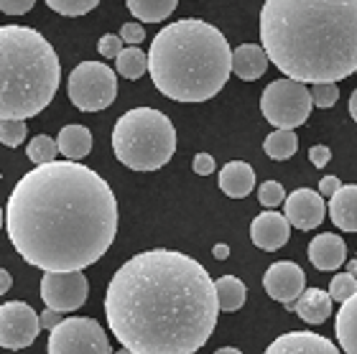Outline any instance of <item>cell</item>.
Here are the masks:
<instances>
[{"label": "cell", "instance_id": "cell-16", "mask_svg": "<svg viewBox=\"0 0 357 354\" xmlns=\"http://www.w3.org/2000/svg\"><path fill=\"white\" fill-rule=\"evenodd\" d=\"M309 260L317 270H337L347 260V245L340 235L321 232L309 245Z\"/></svg>", "mask_w": 357, "mask_h": 354}, {"label": "cell", "instance_id": "cell-39", "mask_svg": "<svg viewBox=\"0 0 357 354\" xmlns=\"http://www.w3.org/2000/svg\"><path fill=\"white\" fill-rule=\"evenodd\" d=\"M340 186H342V181H340L337 176H324L319 181V194H321V197H332Z\"/></svg>", "mask_w": 357, "mask_h": 354}, {"label": "cell", "instance_id": "cell-35", "mask_svg": "<svg viewBox=\"0 0 357 354\" xmlns=\"http://www.w3.org/2000/svg\"><path fill=\"white\" fill-rule=\"evenodd\" d=\"M36 0H0V13L6 15H23L29 13L31 8H33Z\"/></svg>", "mask_w": 357, "mask_h": 354}, {"label": "cell", "instance_id": "cell-45", "mask_svg": "<svg viewBox=\"0 0 357 354\" xmlns=\"http://www.w3.org/2000/svg\"><path fill=\"white\" fill-rule=\"evenodd\" d=\"M115 354H133V352H130V349H126V347H123V349H120V352H115Z\"/></svg>", "mask_w": 357, "mask_h": 354}, {"label": "cell", "instance_id": "cell-9", "mask_svg": "<svg viewBox=\"0 0 357 354\" xmlns=\"http://www.w3.org/2000/svg\"><path fill=\"white\" fill-rule=\"evenodd\" d=\"M46 354H110V341L95 318H61L49 334Z\"/></svg>", "mask_w": 357, "mask_h": 354}, {"label": "cell", "instance_id": "cell-25", "mask_svg": "<svg viewBox=\"0 0 357 354\" xmlns=\"http://www.w3.org/2000/svg\"><path fill=\"white\" fill-rule=\"evenodd\" d=\"M263 151H266L268 158L273 161H286L298 151V138L294 130H286V128H275V133H271L263 141Z\"/></svg>", "mask_w": 357, "mask_h": 354}, {"label": "cell", "instance_id": "cell-11", "mask_svg": "<svg viewBox=\"0 0 357 354\" xmlns=\"http://www.w3.org/2000/svg\"><path fill=\"white\" fill-rule=\"evenodd\" d=\"M89 293V283L82 270H67V273H44L41 278V298L54 311H77L84 306Z\"/></svg>", "mask_w": 357, "mask_h": 354}, {"label": "cell", "instance_id": "cell-31", "mask_svg": "<svg viewBox=\"0 0 357 354\" xmlns=\"http://www.w3.org/2000/svg\"><path fill=\"white\" fill-rule=\"evenodd\" d=\"M312 100L317 107L327 110V107H335L337 100H340V87L337 82H321V84H312Z\"/></svg>", "mask_w": 357, "mask_h": 354}, {"label": "cell", "instance_id": "cell-17", "mask_svg": "<svg viewBox=\"0 0 357 354\" xmlns=\"http://www.w3.org/2000/svg\"><path fill=\"white\" fill-rule=\"evenodd\" d=\"M286 309L296 311L298 318L306 324H324L332 316V295H329V291H321V288H306L304 293L298 295L294 303H289Z\"/></svg>", "mask_w": 357, "mask_h": 354}, {"label": "cell", "instance_id": "cell-30", "mask_svg": "<svg viewBox=\"0 0 357 354\" xmlns=\"http://www.w3.org/2000/svg\"><path fill=\"white\" fill-rule=\"evenodd\" d=\"M355 293H357V275L352 273H337L332 278V283H329V295L337 303H344Z\"/></svg>", "mask_w": 357, "mask_h": 354}, {"label": "cell", "instance_id": "cell-40", "mask_svg": "<svg viewBox=\"0 0 357 354\" xmlns=\"http://www.w3.org/2000/svg\"><path fill=\"white\" fill-rule=\"evenodd\" d=\"M10 286H13V278H10V273L0 268V295L8 293V291H10Z\"/></svg>", "mask_w": 357, "mask_h": 354}, {"label": "cell", "instance_id": "cell-20", "mask_svg": "<svg viewBox=\"0 0 357 354\" xmlns=\"http://www.w3.org/2000/svg\"><path fill=\"white\" fill-rule=\"evenodd\" d=\"M268 54L258 44H243L232 52V72L238 74L243 82L261 79L268 69Z\"/></svg>", "mask_w": 357, "mask_h": 354}, {"label": "cell", "instance_id": "cell-42", "mask_svg": "<svg viewBox=\"0 0 357 354\" xmlns=\"http://www.w3.org/2000/svg\"><path fill=\"white\" fill-rule=\"evenodd\" d=\"M350 115H352V120L357 123V89L350 95Z\"/></svg>", "mask_w": 357, "mask_h": 354}, {"label": "cell", "instance_id": "cell-5", "mask_svg": "<svg viewBox=\"0 0 357 354\" xmlns=\"http://www.w3.org/2000/svg\"><path fill=\"white\" fill-rule=\"evenodd\" d=\"M61 64L36 29L0 26V120H29L56 97Z\"/></svg>", "mask_w": 357, "mask_h": 354}, {"label": "cell", "instance_id": "cell-29", "mask_svg": "<svg viewBox=\"0 0 357 354\" xmlns=\"http://www.w3.org/2000/svg\"><path fill=\"white\" fill-rule=\"evenodd\" d=\"M29 135L26 120H0V143L8 148H18Z\"/></svg>", "mask_w": 357, "mask_h": 354}, {"label": "cell", "instance_id": "cell-10", "mask_svg": "<svg viewBox=\"0 0 357 354\" xmlns=\"http://www.w3.org/2000/svg\"><path fill=\"white\" fill-rule=\"evenodd\" d=\"M41 332L36 311L23 301H8L0 306V347L3 349H26L36 341Z\"/></svg>", "mask_w": 357, "mask_h": 354}, {"label": "cell", "instance_id": "cell-4", "mask_svg": "<svg viewBox=\"0 0 357 354\" xmlns=\"http://www.w3.org/2000/svg\"><path fill=\"white\" fill-rule=\"evenodd\" d=\"M232 49L222 31L199 18H181L158 31L149 52L156 89L176 102H207L227 84Z\"/></svg>", "mask_w": 357, "mask_h": 354}, {"label": "cell", "instance_id": "cell-43", "mask_svg": "<svg viewBox=\"0 0 357 354\" xmlns=\"http://www.w3.org/2000/svg\"><path fill=\"white\" fill-rule=\"evenodd\" d=\"M215 354H243L240 349H235V347H222V349H217Z\"/></svg>", "mask_w": 357, "mask_h": 354}, {"label": "cell", "instance_id": "cell-2", "mask_svg": "<svg viewBox=\"0 0 357 354\" xmlns=\"http://www.w3.org/2000/svg\"><path fill=\"white\" fill-rule=\"evenodd\" d=\"M220 303L209 273L176 250H146L120 266L105 293L110 332L133 354H194L209 341Z\"/></svg>", "mask_w": 357, "mask_h": 354}, {"label": "cell", "instance_id": "cell-28", "mask_svg": "<svg viewBox=\"0 0 357 354\" xmlns=\"http://www.w3.org/2000/svg\"><path fill=\"white\" fill-rule=\"evenodd\" d=\"M44 3L59 15H69V18L87 15L89 10H95L100 6V0H44Z\"/></svg>", "mask_w": 357, "mask_h": 354}, {"label": "cell", "instance_id": "cell-26", "mask_svg": "<svg viewBox=\"0 0 357 354\" xmlns=\"http://www.w3.org/2000/svg\"><path fill=\"white\" fill-rule=\"evenodd\" d=\"M115 67H118V74H123L126 79H141L143 74L149 72V54H143L138 46H128L118 54Z\"/></svg>", "mask_w": 357, "mask_h": 354}, {"label": "cell", "instance_id": "cell-34", "mask_svg": "<svg viewBox=\"0 0 357 354\" xmlns=\"http://www.w3.org/2000/svg\"><path fill=\"white\" fill-rule=\"evenodd\" d=\"M120 38L126 41V44L130 46H138L146 38V31H143V26L138 21L135 23H123V29H120Z\"/></svg>", "mask_w": 357, "mask_h": 354}, {"label": "cell", "instance_id": "cell-33", "mask_svg": "<svg viewBox=\"0 0 357 354\" xmlns=\"http://www.w3.org/2000/svg\"><path fill=\"white\" fill-rule=\"evenodd\" d=\"M123 44L126 41L118 33H105L100 38V56H105V59H118V54L123 52Z\"/></svg>", "mask_w": 357, "mask_h": 354}, {"label": "cell", "instance_id": "cell-19", "mask_svg": "<svg viewBox=\"0 0 357 354\" xmlns=\"http://www.w3.org/2000/svg\"><path fill=\"white\" fill-rule=\"evenodd\" d=\"M329 217L342 232H357V184L340 186L329 197Z\"/></svg>", "mask_w": 357, "mask_h": 354}, {"label": "cell", "instance_id": "cell-18", "mask_svg": "<svg viewBox=\"0 0 357 354\" xmlns=\"http://www.w3.org/2000/svg\"><path fill=\"white\" fill-rule=\"evenodd\" d=\"M217 184L230 199H245L248 194L255 189V171L245 161H230L220 169Z\"/></svg>", "mask_w": 357, "mask_h": 354}, {"label": "cell", "instance_id": "cell-7", "mask_svg": "<svg viewBox=\"0 0 357 354\" xmlns=\"http://www.w3.org/2000/svg\"><path fill=\"white\" fill-rule=\"evenodd\" d=\"M312 89L291 77L271 82L261 97L263 118L273 128H286V130L304 125L312 115Z\"/></svg>", "mask_w": 357, "mask_h": 354}, {"label": "cell", "instance_id": "cell-21", "mask_svg": "<svg viewBox=\"0 0 357 354\" xmlns=\"http://www.w3.org/2000/svg\"><path fill=\"white\" fill-rule=\"evenodd\" d=\"M335 332H337V341H340L342 352L357 354V293L350 295V298L342 303V309L337 311Z\"/></svg>", "mask_w": 357, "mask_h": 354}, {"label": "cell", "instance_id": "cell-8", "mask_svg": "<svg viewBox=\"0 0 357 354\" xmlns=\"http://www.w3.org/2000/svg\"><path fill=\"white\" fill-rule=\"evenodd\" d=\"M67 95L77 110H107L118 97V77L102 61H82L69 74Z\"/></svg>", "mask_w": 357, "mask_h": 354}, {"label": "cell", "instance_id": "cell-27", "mask_svg": "<svg viewBox=\"0 0 357 354\" xmlns=\"http://www.w3.org/2000/svg\"><path fill=\"white\" fill-rule=\"evenodd\" d=\"M56 151H59V146H56L54 138H49V135H36V138L29 143V148H26V155H29L36 166H41V163L56 161Z\"/></svg>", "mask_w": 357, "mask_h": 354}, {"label": "cell", "instance_id": "cell-47", "mask_svg": "<svg viewBox=\"0 0 357 354\" xmlns=\"http://www.w3.org/2000/svg\"><path fill=\"white\" fill-rule=\"evenodd\" d=\"M0 178H3V176H0Z\"/></svg>", "mask_w": 357, "mask_h": 354}, {"label": "cell", "instance_id": "cell-32", "mask_svg": "<svg viewBox=\"0 0 357 354\" xmlns=\"http://www.w3.org/2000/svg\"><path fill=\"white\" fill-rule=\"evenodd\" d=\"M258 201L268 209L278 207V204L286 201V189L278 181H263L261 189H258Z\"/></svg>", "mask_w": 357, "mask_h": 354}, {"label": "cell", "instance_id": "cell-46", "mask_svg": "<svg viewBox=\"0 0 357 354\" xmlns=\"http://www.w3.org/2000/svg\"><path fill=\"white\" fill-rule=\"evenodd\" d=\"M3 222H6V217H3V209H0V229H3Z\"/></svg>", "mask_w": 357, "mask_h": 354}, {"label": "cell", "instance_id": "cell-3", "mask_svg": "<svg viewBox=\"0 0 357 354\" xmlns=\"http://www.w3.org/2000/svg\"><path fill=\"white\" fill-rule=\"evenodd\" d=\"M261 44L291 79H344L357 72V0H266Z\"/></svg>", "mask_w": 357, "mask_h": 354}, {"label": "cell", "instance_id": "cell-1", "mask_svg": "<svg viewBox=\"0 0 357 354\" xmlns=\"http://www.w3.org/2000/svg\"><path fill=\"white\" fill-rule=\"evenodd\" d=\"M6 229L15 252L38 270H84L118 235L110 184L79 161H49L29 171L8 197Z\"/></svg>", "mask_w": 357, "mask_h": 354}, {"label": "cell", "instance_id": "cell-14", "mask_svg": "<svg viewBox=\"0 0 357 354\" xmlns=\"http://www.w3.org/2000/svg\"><path fill=\"white\" fill-rule=\"evenodd\" d=\"M289 235L291 222L286 220V214L273 212V209L258 214L250 224V240H253L255 247H261L266 252L281 250L283 245L289 243Z\"/></svg>", "mask_w": 357, "mask_h": 354}, {"label": "cell", "instance_id": "cell-22", "mask_svg": "<svg viewBox=\"0 0 357 354\" xmlns=\"http://www.w3.org/2000/svg\"><path fill=\"white\" fill-rule=\"evenodd\" d=\"M59 153L69 161H82L92 151V133L84 125H64L56 138Z\"/></svg>", "mask_w": 357, "mask_h": 354}, {"label": "cell", "instance_id": "cell-44", "mask_svg": "<svg viewBox=\"0 0 357 354\" xmlns=\"http://www.w3.org/2000/svg\"><path fill=\"white\" fill-rule=\"evenodd\" d=\"M347 273L357 275V258H355V260H350V263H347Z\"/></svg>", "mask_w": 357, "mask_h": 354}, {"label": "cell", "instance_id": "cell-41", "mask_svg": "<svg viewBox=\"0 0 357 354\" xmlns=\"http://www.w3.org/2000/svg\"><path fill=\"white\" fill-rule=\"evenodd\" d=\"M212 255H215L217 260H227L230 258V247H227V245H215V247H212Z\"/></svg>", "mask_w": 357, "mask_h": 354}, {"label": "cell", "instance_id": "cell-23", "mask_svg": "<svg viewBox=\"0 0 357 354\" xmlns=\"http://www.w3.org/2000/svg\"><path fill=\"white\" fill-rule=\"evenodd\" d=\"M217 288V303H220V311H240L243 309V303H245V283L235 278V275H222L220 281H215Z\"/></svg>", "mask_w": 357, "mask_h": 354}, {"label": "cell", "instance_id": "cell-13", "mask_svg": "<svg viewBox=\"0 0 357 354\" xmlns=\"http://www.w3.org/2000/svg\"><path fill=\"white\" fill-rule=\"evenodd\" d=\"M283 204H286V220L291 222V227L301 229V232L317 229L324 222V214H327L324 197L319 192H312V189L291 192Z\"/></svg>", "mask_w": 357, "mask_h": 354}, {"label": "cell", "instance_id": "cell-37", "mask_svg": "<svg viewBox=\"0 0 357 354\" xmlns=\"http://www.w3.org/2000/svg\"><path fill=\"white\" fill-rule=\"evenodd\" d=\"M309 161L317 166V169H324L329 161H332V151L327 146H312L309 148Z\"/></svg>", "mask_w": 357, "mask_h": 354}, {"label": "cell", "instance_id": "cell-36", "mask_svg": "<svg viewBox=\"0 0 357 354\" xmlns=\"http://www.w3.org/2000/svg\"><path fill=\"white\" fill-rule=\"evenodd\" d=\"M192 169H194V174H199V176H209V174H215V158L209 153H197L194 155Z\"/></svg>", "mask_w": 357, "mask_h": 354}, {"label": "cell", "instance_id": "cell-24", "mask_svg": "<svg viewBox=\"0 0 357 354\" xmlns=\"http://www.w3.org/2000/svg\"><path fill=\"white\" fill-rule=\"evenodd\" d=\"M126 3L133 18L143 23H158L176 10L178 0H126Z\"/></svg>", "mask_w": 357, "mask_h": 354}, {"label": "cell", "instance_id": "cell-12", "mask_svg": "<svg viewBox=\"0 0 357 354\" xmlns=\"http://www.w3.org/2000/svg\"><path fill=\"white\" fill-rule=\"evenodd\" d=\"M263 288H266V293L271 295L273 301L289 306V303H294L298 295L306 291V275L296 263L281 260V263H273V266L266 270V275H263Z\"/></svg>", "mask_w": 357, "mask_h": 354}, {"label": "cell", "instance_id": "cell-38", "mask_svg": "<svg viewBox=\"0 0 357 354\" xmlns=\"http://www.w3.org/2000/svg\"><path fill=\"white\" fill-rule=\"evenodd\" d=\"M38 321H41V329H49V332H52L54 326L61 321V311H54V309H49V306H46V311L38 316Z\"/></svg>", "mask_w": 357, "mask_h": 354}, {"label": "cell", "instance_id": "cell-6", "mask_svg": "<svg viewBox=\"0 0 357 354\" xmlns=\"http://www.w3.org/2000/svg\"><path fill=\"white\" fill-rule=\"evenodd\" d=\"M112 151L133 171H158L176 151V130L164 112L153 107L128 110L112 128Z\"/></svg>", "mask_w": 357, "mask_h": 354}, {"label": "cell", "instance_id": "cell-15", "mask_svg": "<svg viewBox=\"0 0 357 354\" xmlns=\"http://www.w3.org/2000/svg\"><path fill=\"white\" fill-rule=\"evenodd\" d=\"M263 354H342L321 334L314 332H289L281 334Z\"/></svg>", "mask_w": 357, "mask_h": 354}]
</instances>
